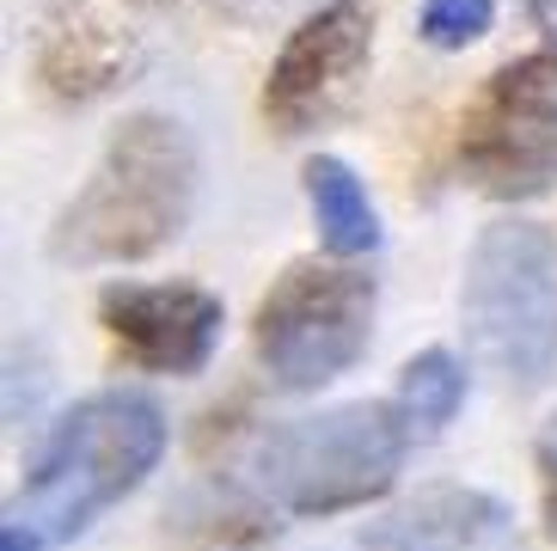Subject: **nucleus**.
Masks as SVG:
<instances>
[{
  "instance_id": "11",
  "label": "nucleus",
  "mask_w": 557,
  "mask_h": 551,
  "mask_svg": "<svg viewBox=\"0 0 557 551\" xmlns=\"http://www.w3.org/2000/svg\"><path fill=\"white\" fill-rule=\"evenodd\" d=\"M307 203H312V221H319V240H325L331 258H368L380 245V215L368 203V184L337 154L307 160Z\"/></svg>"
},
{
  "instance_id": "1",
  "label": "nucleus",
  "mask_w": 557,
  "mask_h": 551,
  "mask_svg": "<svg viewBox=\"0 0 557 551\" xmlns=\"http://www.w3.org/2000/svg\"><path fill=\"white\" fill-rule=\"evenodd\" d=\"M197 203V147L184 123L160 111H135L104 142L86 191L55 215V264H135L172 245Z\"/></svg>"
},
{
  "instance_id": "9",
  "label": "nucleus",
  "mask_w": 557,
  "mask_h": 551,
  "mask_svg": "<svg viewBox=\"0 0 557 551\" xmlns=\"http://www.w3.org/2000/svg\"><path fill=\"white\" fill-rule=\"evenodd\" d=\"M141 68V37L111 0H67L62 13L44 19L37 37V81L62 105H92L116 93Z\"/></svg>"
},
{
  "instance_id": "8",
  "label": "nucleus",
  "mask_w": 557,
  "mask_h": 551,
  "mask_svg": "<svg viewBox=\"0 0 557 551\" xmlns=\"http://www.w3.org/2000/svg\"><path fill=\"white\" fill-rule=\"evenodd\" d=\"M104 338L148 374H202L221 343V301L190 282H111L99 294Z\"/></svg>"
},
{
  "instance_id": "5",
  "label": "nucleus",
  "mask_w": 557,
  "mask_h": 551,
  "mask_svg": "<svg viewBox=\"0 0 557 551\" xmlns=\"http://www.w3.org/2000/svg\"><path fill=\"white\" fill-rule=\"evenodd\" d=\"M368 331H374V276L319 258L288 264L251 319L258 362L282 392H312L349 374L368 350Z\"/></svg>"
},
{
  "instance_id": "2",
  "label": "nucleus",
  "mask_w": 557,
  "mask_h": 551,
  "mask_svg": "<svg viewBox=\"0 0 557 551\" xmlns=\"http://www.w3.org/2000/svg\"><path fill=\"white\" fill-rule=\"evenodd\" d=\"M165 454V417L141 392H92L55 423L44 460L18 490L13 521L37 539L67 546L111 503H123Z\"/></svg>"
},
{
  "instance_id": "10",
  "label": "nucleus",
  "mask_w": 557,
  "mask_h": 551,
  "mask_svg": "<svg viewBox=\"0 0 557 551\" xmlns=\"http://www.w3.org/2000/svg\"><path fill=\"white\" fill-rule=\"evenodd\" d=\"M508 534V503L472 485H429L361 527V551H478Z\"/></svg>"
},
{
  "instance_id": "17",
  "label": "nucleus",
  "mask_w": 557,
  "mask_h": 551,
  "mask_svg": "<svg viewBox=\"0 0 557 551\" xmlns=\"http://www.w3.org/2000/svg\"><path fill=\"white\" fill-rule=\"evenodd\" d=\"M521 7H527L533 19H540L545 32H557V0H521Z\"/></svg>"
},
{
  "instance_id": "15",
  "label": "nucleus",
  "mask_w": 557,
  "mask_h": 551,
  "mask_svg": "<svg viewBox=\"0 0 557 551\" xmlns=\"http://www.w3.org/2000/svg\"><path fill=\"white\" fill-rule=\"evenodd\" d=\"M540 503H545V539L557 546V417L540 429Z\"/></svg>"
},
{
  "instance_id": "13",
  "label": "nucleus",
  "mask_w": 557,
  "mask_h": 551,
  "mask_svg": "<svg viewBox=\"0 0 557 551\" xmlns=\"http://www.w3.org/2000/svg\"><path fill=\"white\" fill-rule=\"evenodd\" d=\"M178 515H184L178 521L184 534H197L209 551H246V546H258V539L270 534V521H263L251 503H239L233 490H209V497H197V503H184Z\"/></svg>"
},
{
  "instance_id": "18",
  "label": "nucleus",
  "mask_w": 557,
  "mask_h": 551,
  "mask_svg": "<svg viewBox=\"0 0 557 551\" xmlns=\"http://www.w3.org/2000/svg\"><path fill=\"white\" fill-rule=\"evenodd\" d=\"M246 7H276V0H246Z\"/></svg>"
},
{
  "instance_id": "6",
  "label": "nucleus",
  "mask_w": 557,
  "mask_h": 551,
  "mask_svg": "<svg viewBox=\"0 0 557 551\" xmlns=\"http://www.w3.org/2000/svg\"><path fill=\"white\" fill-rule=\"evenodd\" d=\"M459 172L496 203H527L557 184V44L515 56L478 86L459 117Z\"/></svg>"
},
{
  "instance_id": "3",
  "label": "nucleus",
  "mask_w": 557,
  "mask_h": 551,
  "mask_svg": "<svg viewBox=\"0 0 557 551\" xmlns=\"http://www.w3.org/2000/svg\"><path fill=\"white\" fill-rule=\"evenodd\" d=\"M410 448V423L398 405L356 399L319 417H295L270 429L251 454L258 490L288 515H344V509L380 503L398 485Z\"/></svg>"
},
{
  "instance_id": "14",
  "label": "nucleus",
  "mask_w": 557,
  "mask_h": 551,
  "mask_svg": "<svg viewBox=\"0 0 557 551\" xmlns=\"http://www.w3.org/2000/svg\"><path fill=\"white\" fill-rule=\"evenodd\" d=\"M496 0H423V37L435 49H466L491 32Z\"/></svg>"
},
{
  "instance_id": "7",
  "label": "nucleus",
  "mask_w": 557,
  "mask_h": 551,
  "mask_svg": "<svg viewBox=\"0 0 557 551\" xmlns=\"http://www.w3.org/2000/svg\"><path fill=\"white\" fill-rule=\"evenodd\" d=\"M374 49V13L361 0H325L288 32V44L270 62L263 81V117L276 135H307L319 130L349 93Z\"/></svg>"
},
{
  "instance_id": "12",
  "label": "nucleus",
  "mask_w": 557,
  "mask_h": 551,
  "mask_svg": "<svg viewBox=\"0 0 557 551\" xmlns=\"http://www.w3.org/2000/svg\"><path fill=\"white\" fill-rule=\"evenodd\" d=\"M459 399H466V368H459L447 350H423V356L405 362L393 405L405 411L410 436H442L447 423H454Z\"/></svg>"
},
{
  "instance_id": "4",
  "label": "nucleus",
  "mask_w": 557,
  "mask_h": 551,
  "mask_svg": "<svg viewBox=\"0 0 557 551\" xmlns=\"http://www.w3.org/2000/svg\"><path fill=\"white\" fill-rule=\"evenodd\" d=\"M459 319L472 356L503 387H540L557 368V240L533 221H491L472 240Z\"/></svg>"
},
{
  "instance_id": "16",
  "label": "nucleus",
  "mask_w": 557,
  "mask_h": 551,
  "mask_svg": "<svg viewBox=\"0 0 557 551\" xmlns=\"http://www.w3.org/2000/svg\"><path fill=\"white\" fill-rule=\"evenodd\" d=\"M0 551H37V534H32V527H18V521H13V527L0 534Z\"/></svg>"
}]
</instances>
